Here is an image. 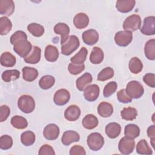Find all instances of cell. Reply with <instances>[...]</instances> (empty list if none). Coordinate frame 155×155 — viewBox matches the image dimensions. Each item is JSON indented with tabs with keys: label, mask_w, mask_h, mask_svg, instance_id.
Returning a JSON list of instances; mask_svg holds the SVG:
<instances>
[{
	"label": "cell",
	"mask_w": 155,
	"mask_h": 155,
	"mask_svg": "<svg viewBox=\"0 0 155 155\" xmlns=\"http://www.w3.org/2000/svg\"><path fill=\"white\" fill-rule=\"evenodd\" d=\"M54 31L57 35H60L61 36V44L62 45L68 39L70 33V28L65 23L59 22L56 24L54 27Z\"/></svg>",
	"instance_id": "13"
},
{
	"label": "cell",
	"mask_w": 155,
	"mask_h": 155,
	"mask_svg": "<svg viewBox=\"0 0 155 155\" xmlns=\"http://www.w3.org/2000/svg\"><path fill=\"white\" fill-rule=\"evenodd\" d=\"M135 4L134 0H118L116 4V7L119 12L125 13L131 11Z\"/></svg>",
	"instance_id": "17"
},
{
	"label": "cell",
	"mask_w": 155,
	"mask_h": 155,
	"mask_svg": "<svg viewBox=\"0 0 155 155\" xmlns=\"http://www.w3.org/2000/svg\"><path fill=\"white\" fill-rule=\"evenodd\" d=\"M18 106L19 110L24 113H31L35 108L34 99L30 95H22L18 101Z\"/></svg>",
	"instance_id": "1"
},
{
	"label": "cell",
	"mask_w": 155,
	"mask_h": 155,
	"mask_svg": "<svg viewBox=\"0 0 155 155\" xmlns=\"http://www.w3.org/2000/svg\"><path fill=\"white\" fill-rule=\"evenodd\" d=\"M28 31L35 37H40L44 33V28L41 24L31 23L27 26Z\"/></svg>",
	"instance_id": "40"
},
{
	"label": "cell",
	"mask_w": 155,
	"mask_h": 155,
	"mask_svg": "<svg viewBox=\"0 0 155 155\" xmlns=\"http://www.w3.org/2000/svg\"><path fill=\"white\" fill-rule=\"evenodd\" d=\"M117 97L118 101L122 103L127 104V103L131 102L132 101V98H131L128 95L125 89L120 90L117 93Z\"/></svg>",
	"instance_id": "46"
},
{
	"label": "cell",
	"mask_w": 155,
	"mask_h": 155,
	"mask_svg": "<svg viewBox=\"0 0 155 155\" xmlns=\"http://www.w3.org/2000/svg\"><path fill=\"white\" fill-rule=\"evenodd\" d=\"M80 139L79 134L75 131L68 130L65 131L61 137V142L63 145L68 146L73 142H78Z\"/></svg>",
	"instance_id": "16"
},
{
	"label": "cell",
	"mask_w": 155,
	"mask_h": 155,
	"mask_svg": "<svg viewBox=\"0 0 155 155\" xmlns=\"http://www.w3.org/2000/svg\"><path fill=\"white\" fill-rule=\"evenodd\" d=\"M21 140L24 145L30 146L35 141V134L31 131H24L21 135Z\"/></svg>",
	"instance_id": "39"
},
{
	"label": "cell",
	"mask_w": 155,
	"mask_h": 155,
	"mask_svg": "<svg viewBox=\"0 0 155 155\" xmlns=\"http://www.w3.org/2000/svg\"><path fill=\"white\" fill-rule=\"evenodd\" d=\"M114 70L108 67L102 69L97 75V80L99 81H105L112 78L114 76Z\"/></svg>",
	"instance_id": "41"
},
{
	"label": "cell",
	"mask_w": 155,
	"mask_h": 155,
	"mask_svg": "<svg viewBox=\"0 0 155 155\" xmlns=\"http://www.w3.org/2000/svg\"><path fill=\"white\" fill-rule=\"evenodd\" d=\"M100 89L97 85L92 84L88 85L84 90V96L87 101L93 102L96 101L99 95Z\"/></svg>",
	"instance_id": "11"
},
{
	"label": "cell",
	"mask_w": 155,
	"mask_h": 155,
	"mask_svg": "<svg viewBox=\"0 0 155 155\" xmlns=\"http://www.w3.org/2000/svg\"><path fill=\"white\" fill-rule=\"evenodd\" d=\"M145 56L149 60L153 61L155 59V39H151L148 40L145 45L144 48Z\"/></svg>",
	"instance_id": "29"
},
{
	"label": "cell",
	"mask_w": 155,
	"mask_h": 155,
	"mask_svg": "<svg viewBox=\"0 0 155 155\" xmlns=\"http://www.w3.org/2000/svg\"><path fill=\"white\" fill-rule=\"evenodd\" d=\"M98 114L102 117H108L113 113V108L111 104L107 102H102L97 107Z\"/></svg>",
	"instance_id": "23"
},
{
	"label": "cell",
	"mask_w": 155,
	"mask_h": 155,
	"mask_svg": "<svg viewBox=\"0 0 155 155\" xmlns=\"http://www.w3.org/2000/svg\"><path fill=\"white\" fill-rule=\"evenodd\" d=\"M41 50L39 47L33 46L31 53L24 58V61L27 64H36L40 61Z\"/></svg>",
	"instance_id": "21"
},
{
	"label": "cell",
	"mask_w": 155,
	"mask_h": 155,
	"mask_svg": "<svg viewBox=\"0 0 155 155\" xmlns=\"http://www.w3.org/2000/svg\"><path fill=\"white\" fill-rule=\"evenodd\" d=\"M135 147V142L134 139L125 136L123 137L118 144V149L120 153L123 154H130L131 153Z\"/></svg>",
	"instance_id": "7"
},
{
	"label": "cell",
	"mask_w": 155,
	"mask_h": 155,
	"mask_svg": "<svg viewBox=\"0 0 155 155\" xmlns=\"http://www.w3.org/2000/svg\"><path fill=\"white\" fill-rule=\"evenodd\" d=\"M104 57V54L102 49L98 47H94L91 52L90 61L93 64H99L102 62Z\"/></svg>",
	"instance_id": "27"
},
{
	"label": "cell",
	"mask_w": 155,
	"mask_h": 155,
	"mask_svg": "<svg viewBox=\"0 0 155 155\" xmlns=\"http://www.w3.org/2000/svg\"><path fill=\"white\" fill-rule=\"evenodd\" d=\"M88 51L85 47H82L81 50L74 56L71 58L70 61L73 64H82L87 58Z\"/></svg>",
	"instance_id": "31"
},
{
	"label": "cell",
	"mask_w": 155,
	"mask_h": 155,
	"mask_svg": "<svg viewBox=\"0 0 155 155\" xmlns=\"http://www.w3.org/2000/svg\"><path fill=\"white\" fill-rule=\"evenodd\" d=\"M117 88V84L116 82L112 81L108 82L104 87L103 90V94L105 97H108L113 94L116 91Z\"/></svg>",
	"instance_id": "42"
},
{
	"label": "cell",
	"mask_w": 155,
	"mask_h": 155,
	"mask_svg": "<svg viewBox=\"0 0 155 155\" xmlns=\"http://www.w3.org/2000/svg\"><path fill=\"white\" fill-rule=\"evenodd\" d=\"M147 135L151 139V143L153 148H154L155 142V126L154 125H151L147 129Z\"/></svg>",
	"instance_id": "51"
},
{
	"label": "cell",
	"mask_w": 155,
	"mask_h": 155,
	"mask_svg": "<svg viewBox=\"0 0 155 155\" xmlns=\"http://www.w3.org/2000/svg\"><path fill=\"white\" fill-rule=\"evenodd\" d=\"M10 113V108L5 105H3L0 107V121L1 122L5 121Z\"/></svg>",
	"instance_id": "49"
},
{
	"label": "cell",
	"mask_w": 155,
	"mask_h": 155,
	"mask_svg": "<svg viewBox=\"0 0 155 155\" xmlns=\"http://www.w3.org/2000/svg\"><path fill=\"white\" fill-rule=\"evenodd\" d=\"M105 131L108 137L114 139L120 134L121 131V126L116 122H111L107 125L105 128Z\"/></svg>",
	"instance_id": "20"
},
{
	"label": "cell",
	"mask_w": 155,
	"mask_h": 155,
	"mask_svg": "<svg viewBox=\"0 0 155 155\" xmlns=\"http://www.w3.org/2000/svg\"><path fill=\"white\" fill-rule=\"evenodd\" d=\"M136 152L139 154H152L153 151L145 139H141L136 145Z\"/></svg>",
	"instance_id": "36"
},
{
	"label": "cell",
	"mask_w": 155,
	"mask_h": 155,
	"mask_svg": "<svg viewBox=\"0 0 155 155\" xmlns=\"http://www.w3.org/2000/svg\"><path fill=\"white\" fill-rule=\"evenodd\" d=\"M140 134L139 127L135 124H128L125 127L124 134L125 136L134 139L137 137Z\"/></svg>",
	"instance_id": "30"
},
{
	"label": "cell",
	"mask_w": 155,
	"mask_h": 155,
	"mask_svg": "<svg viewBox=\"0 0 155 155\" xmlns=\"http://www.w3.org/2000/svg\"><path fill=\"white\" fill-rule=\"evenodd\" d=\"M133 39L132 32L129 31H117L114 36V41L117 45L120 47H127Z\"/></svg>",
	"instance_id": "8"
},
{
	"label": "cell",
	"mask_w": 155,
	"mask_h": 155,
	"mask_svg": "<svg viewBox=\"0 0 155 155\" xmlns=\"http://www.w3.org/2000/svg\"><path fill=\"white\" fill-rule=\"evenodd\" d=\"M140 31L145 35H154L155 34V18L153 16L146 17Z\"/></svg>",
	"instance_id": "9"
},
{
	"label": "cell",
	"mask_w": 155,
	"mask_h": 155,
	"mask_svg": "<svg viewBox=\"0 0 155 155\" xmlns=\"http://www.w3.org/2000/svg\"><path fill=\"white\" fill-rule=\"evenodd\" d=\"M55 82V79L53 76L51 75H45L42 76L39 81V87L44 90H47L52 87Z\"/></svg>",
	"instance_id": "37"
},
{
	"label": "cell",
	"mask_w": 155,
	"mask_h": 155,
	"mask_svg": "<svg viewBox=\"0 0 155 155\" xmlns=\"http://www.w3.org/2000/svg\"><path fill=\"white\" fill-rule=\"evenodd\" d=\"M98 119L93 114H89L86 115L82 119V124L84 127L88 130H92L96 128L98 125Z\"/></svg>",
	"instance_id": "25"
},
{
	"label": "cell",
	"mask_w": 155,
	"mask_h": 155,
	"mask_svg": "<svg viewBox=\"0 0 155 155\" xmlns=\"http://www.w3.org/2000/svg\"><path fill=\"white\" fill-rule=\"evenodd\" d=\"M70 99V94L66 89H59L56 91L53 97L54 104L59 106L65 105Z\"/></svg>",
	"instance_id": "10"
},
{
	"label": "cell",
	"mask_w": 155,
	"mask_h": 155,
	"mask_svg": "<svg viewBox=\"0 0 155 155\" xmlns=\"http://www.w3.org/2000/svg\"><path fill=\"white\" fill-rule=\"evenodd\" d=\"M129 69L133 74H138L143 68V64L141 61L137 57L132 58L129 61Z\"/></svg>",
	"instance_id": "32"
},
{
	"label": "cell",
	"mask_w": 155,
	"mask_h": 155,
	"mask_svg": "<svg viewBox=\"0 0 155 155\" xmlns=\"http://www.w3.org/2000/svg\"><path fill=\"white\" fill-rule=\"evenodd\" d=\"M20 72L18 70H8L4 71L2 74V79L5 82L15 81L19 78Z\"/></svg>",
	"instance_id": "38"
},
{
	"label": "cell",
	"mask_w": 155,
	"mask_h": 155,
	"mask_svg": "<svg viewBox=\"0 0 155 155\" xmlns=\"http://www.w3.org/2000/svg\"><path fill=\"white\" fill-rule=\"evenodd\" d=\"M38 154L39 155H54L55 153L52 147L48 144H45L40 148Z\"/></svg>",
	"instance_id": "48"
},
{
	"label": "cell",
	"mask_w": 155,
	"mask_h": 155,
	"mask_svg": "<svg viewBox=\"0 0 155 155\" xmlns=\"http://www.w3.org/2000/svg\"><path fill=\"white\" fill-rule=\"evenodd\" d=\"M70 155H85L86 152L84 147L80 146V145H75L73 146L70 150Z\"/></svg>",
	"instance_id": "50"
},
{
	"label": "cell",
	"mask_w": 155,
	"mask_h": 155,
	"mask_svg": "<svg viewBox=\"0 0 155 155\" xmlns=\"http://www.w3.org/2000/svg\"><path fill=\"white\" fill-rule=\"evenodd\" d=\"M11 124L12 126L17 129H24L27 128L28 125L27 120L25 118L21 116H13L10 120Z\"/></svg>",
	"instance_id": "35"
},
{
	"label": "cell",
	"mask_w": 155,
	"mask_h": 155,
	"mask_svg": "<svg viewBox=\"0 0 155 155\" xmlns=\"http://www.w3.org/2000/svg\"><path fill=\"white\" fill-rule=\"evenodd\" d=\"M16 58L11 53L5 51L1 55V64L6 67H13L16 64Z\"/></svg>",
	"instance_id": "28"
},
{
	"label": "cell",
	"mask_w": 155,
	"mask_h": 155,
	"mask_svg": "<svg viewBox=\"0 0 155 155\" xmlns=\"http://www.w3.org/2000/svg\"><path fill=\"white\" fill-rule=\"evenodd\" d=\"M87 145L93 151L99 150L104 144V137L99 133H92L87 137Z\"/></svg>",
	"instance_id": "6"
},
{
	"label": "cell",
	"mask_w": 155,
	"mask_h": 155,
	"mask_svg": "<svg viewBox=\"0 0 155 155\" xmlns=\"http://www.w3.org/2000/svg\"><path fill=\"white\" fill-rule=\"evenodd\" d=\"M84 42L88 45L95 44L99 40V34L94 29H90L85 31L82 35Z\"/></svg>",
	"instance_id": "14"
},
{
	"label": "cell",
	"mask_w": 155,
	"mask_h": 155,
	"mask_svg": "<svg viewBox=\"0 0 155 155\" xmlns=\"http://www.w3.org/2000/svg\"><path fill=\"white\" fill-rule=\"evenodd\" d=\"M68 71L70 74L73 75H77L81 73L85 69V65L82 64H76L73 63H70L68 67Z\"/></svg>",
	"instance_id": "44"
},
{
	"label": "cell",
	"mask_w": 155,
	"mask_h": 155,
	"mask_svg": "<svg viewBox=\"0 0 155 155\" xmlns=\"http://www.w3.org/2000/svg\"><path fill=\"white\" fill-rule=\"evenodd\" d=\"M13 145V139L8 135H3L0 137V148L2 150H8Z\"/></svg>",
	"instance_id": "43"
},
{
	"label": "cell",
	"mask_w": 155,
	"mask_h": 155,
	"mask_svg": "<svg viewBox=\"0 0 155 155\" xmlns=\"http://www.w3.org/2000/svg\"><path fill=\"white\" fill-rule=\"evenodd\" d=\"M21 39H27V36L26 33L21 30H18L15 32L10 37V41L12 45H14L16 42Z\"/></svg>",
	"instance_id": "45"
},
{
	"label": "cell",
	"mask_w": 155,
	"mask_h": 155,
	"mask_svg": "<svg viewBox=\"0 0 155 155\" xmlns=\"http://www.w3.org/2000/svg\"><path fill=\"white\" fill-rule=\"evenodd\" d=\"M92 81L93 78L91 74L89 73H85L77 79L76 82V87L79 91H84Z\"/></svg>",
	"instance_id": "22"
},
{
	"label": "cell",
	"mask_w": 155,
	"mask_h": 155,
	"mask_svg": "<svg viewBox=\"0 0 155 155\" xmlns=\"http://www.w3.org/2000/svg\"><path fill=\"white\" fill-rule=\"evenodd\" d=\"M22 78L28 82H32L35 80L38 76V70L33 67H24L22 69Z\"/></svg>",
	"instance_id": "26"
},
{
	"label": "cell",
	"mask_w": 155,
	"mask_h": 155,
	"mask_svg": "<svg viewBox=\"0 0 155 155\" xmlns=\"http://www.w3.org/2000/svg\"><path fill=\"white\" fill-rule=\"evenodd\" d=\"M81 115V110L76 105H71L67 108L64 112L65 118L68 121H75Z\"/></svg>",
	"instance_id": "15"
},
{
	"label": "cell",
	"mask_w": 155,
	"mask_h": 155,
	"mask_svg": "<svg viewBox=\"0 0 155 155\" xmlns=\"http://www.w3.org/2000/svg\"><path fill=\"white\" fill-rule=\"evenodd\" d=\"M121 117L126 120H133L136 118L137 111L136 108L133 107H125L120 112Z\"/></svg>",
	"instance_id": "33"
},
{
	"label": "cell",
	"mask_w": 155,
	"mask_h": 155,
	"mask_svg": "<svg viewBox=\"0 0 155 155\" xmlns=\"http://www.w3.org/2000/svg\"><path fill=\"white\" fill-rule=\"evenodd\" d=\"M141 25V19L139 15L136 14L128 16L123 23V28L125 31H134L140 28Z\"/></svg>",
	"instance_id": "4"
},
{
	"label": "cell",
	"mask_w": 155,
	"mask_h": 155,
	"mask_svg": "<svg viewBox=\"0 0 155 155\" xmlns=\"http://www.w3.org/2000/svg\"><path fill=\"white\" fill-rule=\"evenodd\" d=\"M59 132L58 126L54 124H50L44 128L43 135L46 139L48 140H54L58 137Z\"/></svg>",
	"instance_id": "12"
},
{
	"label": "cell",
	"mask_w": 155,
	"mask_h": 155,
	"mask_svg": "<svg viewBox=\"0 0 155 155\" xmlns=\"http://www.w3.org/2000/svg\"><path fill=\"white\" fill-rule=\"evenodd\" d=\"M15 4L12 0H0V14L10 16L14 12Z\"/></svg>",
	"instance_id": "18"
},
{
	"label": "cell",
	"mask_w": 155,
	"mask_h": 155,
	"mask_svg": "<svg viewBox=\"0 0 155 155\" xmlns=\"http://www.w3.org/2000/svg\"><path fill=\"white\" fill-rule=\"evenodd\" d=\"M44 56L47 61L49 62H54L57 61L59 57L58 50L55 46L48 45L45 47Z\"/></svg>",
	"instance_id": "24"
},
{
	"label": "cell",
	"mask_w": 155,
	"mask_h": 155,
	"mask_svg": "<svg viewBox=\"0 0 155 155\" xmlns=\"http://www.w3.org/2000/svg\"><path fill=\"white\" fill-rule=\"evenodd\" d=\"M155 74L154 73H147L143 77V82L149 87L151 88L155 87V82H154Z\"/></svg>",
	"instance_id": "47"
},
{
	"label": "cell",
	"mask_w": 155,
	"mask_h": 155,
	"mask_svg": "<svg viewBox=\"0 0 155 155\" xmlns=\"http://www.w3.org/2000/svg\"><path fill=\"white\" fill-rule=\"evenodd\" d=\"M12 28L11 21L6 16L0 18V34L1 35H7L10 31Z\"/></svg>",
	"instance_id": "34"
},
{
	"label": "cell",
	"mask_w": 155,
	"mask_h": 155,
	"mask_svg": "<svg viewBox=\"0 0 155 155\" xmlns=\"http://www.w3.org/2000/svg\"><path fill=\"white\" fill-rule=\"evenodd\" d=\"M32 50V45L27 39H21L13 45V50L19 56L25 58Z\"/></svg>",
	"instance_id": "5"
},
{
	"label": "cell",
	"mask_w": 155,
	"mask_h": 155,
	"mask_svg": "<svg viewBox=\"0 0 155 155\" xmlns=\"http://www.w3.org/2000/svg\"><path fill=\"white\" fill-rule=\"evenodd\" d=\"M80 45V42L77 36L70 35L61 46V53L65 56L70 55Z\"/></svg>",
	"instance_id": "2"
},
{
	"label": "cell",
	"mask_w": 155,
	"mask_h": 155,
	"mask_svg": "<svg viewBox=\"0 0 155 155\" xmlns=\"http://www.w3.org/2000/svg\"><path fill=\"white\" fill-rule=\"evenodd\" d=\"M89 18L84 13H79L73 18V24L78 29H82L88 26Z\"/></svg>",
	"instance_id": "19"
},
{
	"label": "cell",
	"mask_w": 155,
	"mask_h": 155,
	"mask_svg": "<svg viewBox=\"0 0 155 155\" xmlns=\"http://www.w3.org/2000/svg\"><path fill=\"white\" fill-rule=\"evenodd\" d=\"M125 91L131 98L139 99L143 95L144 88L139 81H131L127 84Z\"/></svg>",
	"instance_id": "3"
}]
</instances>
